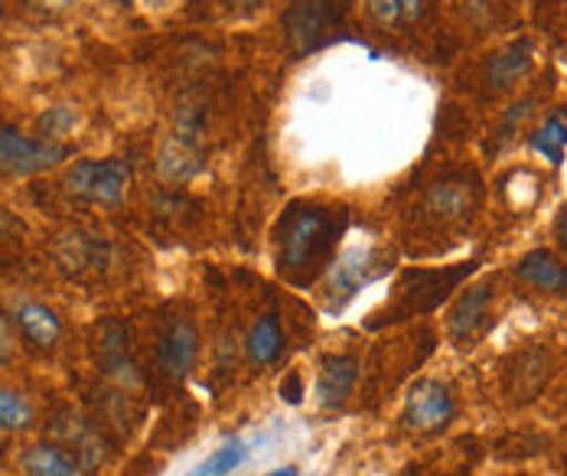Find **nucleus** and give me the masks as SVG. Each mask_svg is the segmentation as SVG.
Returning a JSON list of instances; mask_svg holds the SVG:
<instances>
[{
    "mask_svg": "<svg viewBox=\"0 0 567 476\" xmlns=\"http://www.w3.org/2000/svg\"><path fill=\"white\" fill-rule=\"evenodd\" d=\"M231 3H238L241 10H251V7H261L265 0H231Z\"/></svg>",
    "mask_w": 567,
    "mask_h": 476,
    "instance_id": "obj_26",
    "label": "nucleus"
},
{
    "mask_svg": "<svg viewBox=\"0 0 567 476\" xmlns=\"http://www.w3.org/2000/svg\"><path fill=\"white\" fill-rule=\"evenodd\" d=\"M327 3L330 0H293V7L284 17L287 37L297 50H307L317 43V37L327 30Z\"/></svg>",
    "mask_w": 567,
    "mask_h": 476,
    "instance_id": "obj_12",
    "label": "nucleus"
},
{
    "mask_svg": "<svg viewBox=\"0 0 567 476\" xmlns=\"http://www.w3.org/2000/svg\"><path fill=\"white\" fill-rule=\"evenodd\" d=\"M65 186L72 196H79L85 203L114 206V203H121V196L131 186V170L121 161H79L69 170Z\"/></svg>",
    "mask_w": 567,
    "mask_h": 476,
    "instance_id": "obj_4",
    "label": "nucleus"
},
{
    "mask_svg": "<svg viewBox=\"0 0 567 476\" xmlns=\"http://www.w3.org/2000/svg\"><path fill=\"white\" fill-rule=\"evenodd\" d=\"M392 268V258L379 248H349L342 251L340 258H333L330 265V298L337 300V307H342L352 294H359L365 284L379 281L385 271Z\"/></svg>",
    "mask_w": 567,
    "mask_h": 476,
    "instance_id": "obj_5",
    "label": "nucleus"
},
{
    "mask_svg": "<svg viewBox=\"0 0 567 476\" xmlns=\"http://www.w3.org/2000/svg\"><path fill=\"white\" fill-rule=\"evenodd\" d=\"M528 65H532V43L518 40V43L506 46L503 53H496L489 60V65H486V72L496 82V89H512L528 72Z\"/></svg>",
    "mask_w": 567,
    "mask_h": 476,
    "instance_id": "obj_14",
    "label": "nucleus"
},
{
    "mask_svg": "<svg viewBox=\"0 0 567 476\" xmlns=\"http://www.w3.org/2000/svg\"><path fill=\"white\" fill-rule=\"evenodd\" d=\"M359 379L355 356H330L317 375V405L320 408H340L352 395V385Z\"/></svg>",
    "mask_w": 567,
    "mask_h": 476,
    "instance_id": "obj_11",
    "label": "nucleus"
},
{
    "mask_svg": "<svg viewBox=\"0 0 567 476\" xmlns=\"http://www.w3.org/2000/svg\"><path fill=\"white\" fill-rule=\"evenodd\" d=\"M17 323H20L23 337L30 343H37V346H43V350H50L59 340V333H62L59 317L43 303H23L20 313H17Z\"/></svg>",
    "mask_w": 567,
    "mask_h": 476,
    "instance_id": "obj_13",
    "label": "nucleus"
},
{
    "mask_svg": "<svg viewBox=\"0 0 567 476\" xmlns=\"http://www.w3.org/2000/svg\"><path fill=\"white\" fill-rule=\"evenodd\" d=\"M346 232V209L327 206H290L278 236V268L287 281L310 284L323 268L333 265L337 241Z\"/></svg>",
    "mask_w": 567,
    "mask_h": 476,
    "instance_id": "obj_1",
    "label": "nucleus"
},
{
    "mask_svg": "<svg viewBox=\"0 0 567 476\" xmlns=\"http://www.w3.org/2000/svg\"><path fill=\"white\" fill-rule=\"evenodd\" d=\"M13 353V333H10V323H7V317L0 313V365L10 359Z\"/></svg>",
    "mask_w": 567,
    "mask_h": 476,
    "instance_id": "obj_23",
    "label": "nucleus"
},
{
    "mask_svg": "<svg viewBox=\"0 0 567 476\" xmlns=\"http://www.w3.org/2000/svg\"><path fill=\"white\" fill-rule=\"evenodd\" d=\"M456 415L454 395L434 382V379H421L411 385L408 399H404V424L417 434H437L444 431Z\"/></svg>",
    "mask_w": 567,
    "mask_h": 476,
    "instance_id": "obj_6",
    "label": "nucleus"
},
{
    "mask_svg": "<svg viewBox=\"0 0 567 476\" xmlns=\"http://www.w3.org/2000/svg\"><path fill=\"white\" fill-rule=\"evenodd\" d=\"M40 124H43L47 134H65L69 127H75V115H72L69 108H50V112L40 118Z\"/></svg>",
    "mask_w": 567,
    "mask_h": 476,
    "instance_id": "obj_21",
    "label": "nucleus"
},
{
    "mask_svg": "<svg viewBox=\"0 0 567 476\" xmlns=\"http://www.w3.org/2000/svg\"><path fill=\"white\" fill-rule=\"evenodd\" d=\"M476 268H480V261H463V265L444 268V271H408L404 281H401V288H398V298L392 300L389 310H385V317H382V320H372L369 327L395 323V320H408V317H417V313L434 310V307L447 298L451 291H456V284L466 281Z\"/></svg>",
    "mask_w": 567,
    "mask_h": 476,
    "instance_id": "obj_2",
    "label": "nucleus"
},
{
    "mask_svg": "<svg viewBox=\"0 0 567 476\" xmlns=\"http://www.w3.org/2000/svg\"><path fill=\"white\" fill-rule=\"evenodd\" d=\"M199 356V337H196V327L189 320H171L167 330L161 333V343H157V359H161V369L171 375V379H183L193 362Z\"/></svg>",
    "mask_w": 567,
    "mask_h": 476,
    "instance_id": "obj_8",
    "label": "nucleus"
},
{
    "mask_svg": "<svg viewBox=\"0 0 567 476\" xmlns=\"http://www.w3.org/2000/svg\"><path fill=\"white\" fill-rule=\"evenodd\" d=\"M515 278L532 284V288H538V291H551V294H565L567 291V268L561 265V258L551 255L548 248L528 251L515 265Z\"/></svg>",
    "mask_w": 567,
    "mask_h": 476,
    "instance_id": "obj_10",
    "label": "nucleus"
},
{
    "mask_svg": "<svg viewBox=\"0 0 567 476\" xmlns=\"http://www.w3.org/2000/svg\"><path fill=\"white\" fill-rule=\"evenodd\" d=\"M489 300H493V284L489 281L473 284L463 298L456 300V307L451 310V320H447V333H451L456 346H473L476 340L486 337V330L493 327Z\"/></svg>",
    "mask_w": 567,
    "mask_h": 476,
    "instance_id": "obj_7",
    "label": "nucleus"
},
{
    "mask_svg": "<svg viewBox=\"0 0 567 476\" xmlns=\"http://www.w3.org/2000/svg\"><path fill=\"white\" fill-rule=\"evenodd\" d=\"M65 157H69V147L59 141H50V137L33 141V137H23L17 127H0V170L13 177L43 174Z\"/></svg>",
    "mask_w": 567,
    "mask_h": 476,
    "instance_id": "obj_3",
    "label": "nucleus"
},
{
    "mask_svg": "<svg viewBox=\"0 0 567 476\" xmlns=\"http://www.w3.org/2000/svg\"><path fill=\"white\" fill-rule=\"evenodd\" d=\"M528 144H532V151L535 154H542L548 164H561L565 161V151H567V118L565 112H551L545 124L528 137Z\"/></svg>",
    "mask_w": 567,
    "mask_h": 476,
    "instance_id": "obj_17",
    "label": "nucleus"
},
{
    "mask_svg": "<svg viewBox=\"0 0 567 476\" xmlns=\"http://www.w3.org/2000/svg\"><path fill=\"white\" fill-rule=\"evenodd\" d=\"M365 7L382 27H408L424 13V0H365Z\"/></svg>",
    "mask_w": 567,
    "mask_h": 476,
    "instance_id": "obj_18",
    "label": "nucleus"
},
{
    "mask_svg": "<svg viewBox=\"0 0 567 476\" xmlns=\"http://www.w3.org/2000/svg\"><path fill=\"white\" fill-rule=\"evenodd\" d=\"M23 470H27V476H82L79 464L62 447H53V444H33L23 454Z\"/></svg>",
    "mask_w": 567,
    "mask_h": 476,
    "instance_id": "obj_15",
    "label": "nucleus"
},
{
    "mask_svg": "<svg viewBox=\"0 0 567 476\" xmlns=\"http://www.w3.org/2000/svg\"><path fill=\"white\" fill-rule=\"evenodd\" d=\"M300 395H303V385L297 375H287V382H281V399L287 405H300Z\"/></svg>",
    "mask_w": 567,
    "mask_h": 476,
    "instance_id": "obj_22",
    "label": "nucleus"
},
{
    "mask_svg": "<svg viewBox=\"0 0 567 476\" xmlns=\"http://www.w3.org/2000/svg\"><path fill=\"white\" fill-rule=\"evenodd\" d=\"M37 7H43V10H65L72 0H33Z\"/></svg>",
    "mask_w": 567,
    "mask_h": 476,
    "instance_id": "obj_25",
    "label": "nucleus"
},
{
    "mask_svg": "<svg viewBox=\"0 0 567 476\" xmlns=\"http://www.w3.org/2000/svg\"><path fill=\"white\" fill-rule=\"evenodd\" d=\"M555 236H558V241H561V248H567V206L561 209L558 223H555Z\"/></svg>",
    "mask_w": 567,
    "mask_h": 476,
    "instance_id": "obj_24",
    "label": "nucleus"
},
{
    "mask_svg": "<svg viewBox=\"0 0 567 476\" xmlns=\"http://www.w3.org/2000/svg\"><path fill=\"white\" fill-rule=\"evenodd\" d=\"M33 421V408L23 395L0 389V431H23Z\"/></svg>",
    "mask_w": 567,
    "mask_h": 476,
    "instance_id": "obj_20",
    "label": "nucleus"
},
{
    "mask_svg": "<svg viewBox=\"0 0 567 476\" xmlns=\"http://www.w3.org/2000/svg\"><path fill=\"white\" fill-rule=\"evenodd\" d=\"M470 209H473V189L466 186V179L463 177H451L434 183L431 193H427V199H424V213H427L431 219L444 223V226L466 219Z\"/></svg>",
    "mask_w": 567,
    "mask_h": 476,
    "instance_id": "obj_9",
    "label": "nucleus"
},
{
    "mask_svg": "<svg viewBox=\"0 0 567 476\" xmlns=\"http://www.w3.org/2000/svg\"><path fill=\"white\" fill-rule=\"evenodd\" d=\"M245 444L241 441H228V444H223L206 464H199L196 470L189 476H228L231 470H238L241 467V461H245Z\"/></svg>",
    "mask_w": 567,
    "mask_h": 476,
    "instance_id": "obj_19",
    "label": "nucleus"
},
{
    "mask_svg": "<svg viewBox=\"0 0 567 476\" xmlns=\"http://www.w3.org/2000/svg\"><path fill=\"white\" fill-rule=\"evenodd\" d=\"M268 476H300L293 467H284V470H275V474H268Z\"/></svg>",
    "mask_w": 567,
    "mask_h": 476,
    "instance_id": "obj_27",
    "label": "nucleus"
},
{
    "mask_svg": "<svg viewBox=\"0 0 567 476\" xmlns=\"http://www.w3.org/2000/svg\"><path fill=\"white\" fill-rule=\"evenodd\" d=\"M245 350H248V359H251L255 365H271L275 359L281 356L284 333L278 317H261V320L251 327Z\"/></svg>",
    "mask_w": 567,
    "mask_h": 476,
    "instance_id": "obj_16",
    "label": "nucleus"
}]
</instances>
